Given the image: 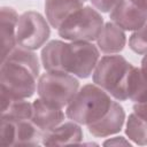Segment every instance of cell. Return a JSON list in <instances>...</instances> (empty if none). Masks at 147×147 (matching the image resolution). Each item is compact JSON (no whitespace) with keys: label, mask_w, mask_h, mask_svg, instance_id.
Segmentation results:
<instances>
[{"label":"cell","mask_w":147,"mask_h":147,"mask_svg":"<svg viewBox=\"0 0 147 147\" xmlns=\"http://www.w3.org/2000/svg\"><path fill=\"white\" fill-rule=\"evenodd\" d=\"M109 18L124 31H136L147 23V7L134 0H118Z\"/></svg>","instance_id":"9c48e42d"},{"label":"cell","mask_w":147,"mask_h":147,"mask_svg":"<svg viewBox=\"0 0 147 147\" xmlns=\"http://www.w3.org/2000/svg\"><path fill=\"white\" fill-rule=\"evenodd\" d=\"M40 59L46 71L60 70L78 78H88L100 60V52L91 41L51 40L42 47Z\"/></svg>","instance_id":"6da1fadb"},{"label":"cell","mask_w":147,"mask_h":147,"mask_svg":"<svg viewBox=\"0 0 147 147\" xmlns=\"http://www.w3.org/2000/svg\"><path fill=\"white\" fill-rule=\"evenodd\" d=\"M141 74L145 77V79L147 80V54H145V56L141 60V67H140Z\"/></svg>","instance_id":"603a6c76"},{"label":"cell","mask_w":147,"mask_h":147,"mask_svg":"<svg viewBox=\"0 0 147 147\" xmlns=\"http://www.w3.org/2000/svg\"><path fill=\"white\" fill-rule=\"evenodd\" d=\"M126 44V36L122 28L115 23H105L101 33L96 39L98 48L105 54H117L122 52Z\"/></svg>","instance_id":"5bb4252c"},{"label":"cell","mask_w":147,"mask_h":147,"mask_svg":"<svg viewBox=\"0 0 147 147\" xmlns=\"http://www.w3.org/2000/svg\"><path fill=\"white\" fill-rule=\"evenodd\" d=\"M134 1H137L138 3H140V5L145 6V7H147V0H134Z\"/></svg>","instance_id":"cb8c5ba5"},{"label":"cell","mask_w":147,"mask_h":147,"mask_svg":"<svg viewBox=\"0 0 147 147\" xmlns=\"http://www.w3.org/2000/svg\"><path fill=\"white\" fill-rule=\"evenodd\" d=\"M79 90L76 76L60 70L45 71L39 76L37 93L41 100L56 108L67 107Z\"/></svg>","instance_id":"5b68a950"},{"label":"cell","mask_w":147,"mask_h":147,"mask_svg":"<svg viewBox=\"0 0 147 147\" xmlns=\"http://www.w3.org/2000/svg\"><path fill=\"white\" fill-rule=\"evenodd\" d=\"M124 122H125L124 108L119 105V102L113 100L111 106L107 111V114L99 121L88 124L87 129L92 136L98 138H105L118 133L122 130Z\"/></svg>","instance_id":"30bf717a"},{"label":"cell","mask_w":147,"mask_h":147,"mask_svg":"<svg viewBox=\"0 0 147 147\" xmlns=\"http://www.w3.org/2000/svg\"><path fill=\"white\" fill-rule=\"evenodd\" d=\"M49 36L51 25L40 13L28 10L20 15L16 29L17 46L36 51L45 46Z\"/></svg>","instance_id":"52a82bcc"},{"label":"cell","mask_w":147,"mask_h":147,"mask_svg":"<svg viewBox=\"0 0 147 147\" xmlns=\"http://www.w3.org/2000/svg\"><path fill=\"white\" fill-rule=\"evenodd\" d=\"M84 138L80 124L70 121L62 122L56 127L44 133L41 144L45 146H63V145H78Z\"/></svg>","instance_id":"8fae6325"},{"label":"cell","mask_w":147,"mask_h":147,"mask_svg":"<svg viewBox=\"0 0 147 147\" xmlns=\"http://www.w3.org/2000/svg\"><path fill=\"white\" fill-rule=\"evenodd\" d=\"M133 68L134 65L122 55H105L98 61L92 79L115 100L125 101L129 99V85Z\"/></svg>","instance_id":"3957f363"},{"label":"cell","mask_w":147,"mask_h":147,"mask_svg":"<svg viewBox=\"0 0 147 147\" xmlns=\"http://www.w3.org/2000/svg\"><path fill=\"white\" fill-rule=\"evenodd\" d=\"M39 74L40 64L37 54L16 46L1 62V98H31L37 91Z\"/></svg>","instance_id":"7a4b0ae2"},{"label":"cell","mask_w":147,"mask_h":147,"mask_svg":"<svg viewBox=\"0 0 147 147\" xmlns=\"http://www.w3.org/2000/svg\"><path fill=\"white\" fill-rule=\"evenodd\" d=\"M82 1H83V2H85V1H87V0H82Z\"/></svg>","instance_id":"d4e9b609"},{"label":"cell","mask_w":147,"mask_h":147,"mask_svg":"<svg viewBox=\"0 0 147 147\" xmlns=\"http://www.w3.org/2000/svg\"><path fill=\"white\" fill-rule=\"evenodd\" d=\"M32 103L26 99L1 98V118L20 122L31 119Z\"/></svg>","instance_id":"2e32d148"},{"label":"cell","mask_w":147,"mask_h":147,"mask_svg":"<svg viewBox=\"0 0 147 147\" xmlns=\"http://www.w3.org/2000/svg\"><path fill=\"white\" fill-rule=\"evenodd\" d=\"M31 121L44 133H46L64 121V113L62 111V109L53 107L38 98L32 102Z\"/></svg>","instance_id":"7c38bea8"},{"label":"cell","mask_w":147,"mask_h":147,"mask_svg":"<svg viewBox=\"0 0 147 147\" xmlns=\"http://www.w3.org/2000/svg\"><path fill=\"white\" fill-rule=\"evenodd\" d=\"M44 132L31 121H10L1 118L0 144L8 146H38L41 144Z\"/></svg>","instance_id":"ba28073f"},{"label":"cell","mask_w":147,"mask_h":147,"mask_svg":"<svg viewBox=\"0 0 147 147\" xmlns=\"http://www.w3.org/2000/svg\"><path fill=\"white\" fill-rule=\"evenodd\" d=\"M92 6L101 13H109L116 6L118 0H90Z\"/></svg>","instance_id":"ffe728a7"},{"label":"cell","mask_w":147,"mask_h":147,"mask_svg":"<svg viewBox=\"0 0 147 147\" xmlns=\"http://www.w3.org/2000/svg\"><path fill=\"white\" fill-rule=\"evenodd\" d=\"M105 23L100 11L84 6L69 15L57 29L61 38L69 41H93L102 31Z\"/></svg>","instance_id":"8992f818"},{"label":"cell","mask_w":147,"mask_h":147,"mask_svg":"<svg viewBox=\"0 0 147 147\" xmlns=\"http://www.w3.org/2000/svg\"><path fill=\"white\" fill-rule=\"evenodd\" d=\"M129 99L133 102H141L147 100V80L141 74L140 68L134 67L130 85H129Z\"/></svg>","instance_id":"ac0fdd59"},{"label":"cell","mask_w":147,"mask_h":147,"mask_svg":"<svg viewBox=\"0 0 147 147\" xmlns=\"http://www.w3.org/2000/svg\"><path fill=\"white\" fill-rule=\"evenodd\" d=\"M131 146L130 141L125 140V138L123 137H115V138H111V139H108L103 142V146Z\"/></svg>","instance_id":"7402d4cb"},{"label":"cell","mask_w":147,"mask_h":147,"mask_svg":"<svg viewBox=\"0 0 147 147\" xmlns=\"http://www.w3.org/2000/svg\"><path fill=\"white\" fill-rule=\"evenodd\" d=\"M110 95L98 85L86 84L78 90L67 106L65 116L80 125L92 124L102 118L111 106Z\"/></svg>","instance_id":"277c9868"},{"label":"cell","mask_w":147,"mask_h":147,"mask_svg":"<svg viewBox=\"0 0 147 147\" xmlns=\"http://www.w3.org/2000/svg\"><path fill=\"white\" fill-rule=\"evenodd\" d=\"M133 113L138 115L140 118L147 121V100L141 102H134L133 103Z\"/></svg>","instance_id":"44dd1931"},{"label":"cell","mask_w":147,"mask_h":147,"mask_svg":"<svg viewBox=\"0 0 147 147\" xmlns=\"http://www.w3.org/2000/svg\"><path fill=\"white\" fill-rule=\"evenodd\" d=\"M1 57L5 60L8 54L17 46L16 42V29H17V21L18 14L17 11L11 8L3 6L1 7Z\"/></svg>","instance_id":"4fadbf2b"},{"label":"cell","mask_w":147,"mask_h":147,"mask_svg":"<svg viewBox=\"0 0 147 147\" xmlns=\"http://www.w3.org/2000/svg\"><path fill=\"white\" fill-rule=\"evenodd\" d=\"M125 134L136 145L147 146V121L134 113L130 114L125 125Z\"/></svg>","instance_id":"e0dca14e"},{"label":"cell","mask_w":147,"mask_h":147,"mask_svg":"<svg viewBox=\"0 0 147 147\" xmlns=\"http://www.w3.org/2000/svg\"><path fill=\"white\" fill-rule=\"evenodd\" d=\"M129 47L136 54H147V23L140 29L132 32L129 38Z\"/></svg>","instance_id":"d6986e66"},{"label":"cell","mask_w":147,"mask_h":147,"mask_svg":"<svg viewBox=\"0 0 147 147\" xmlns=\"http://www.w3.org/2000/svg\"><path fill=\"white\" fill-rule=\"evenodd\" d=\"M82 7H84L82 0H45L46 20L52 28L57 30L69 15Z\"/></svg>","instance_id":"9a60e30c"}]
</instances>
